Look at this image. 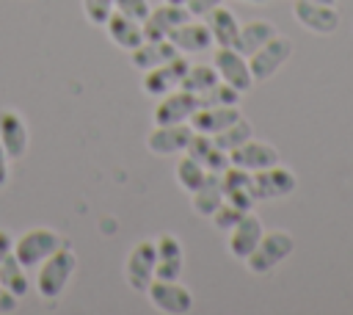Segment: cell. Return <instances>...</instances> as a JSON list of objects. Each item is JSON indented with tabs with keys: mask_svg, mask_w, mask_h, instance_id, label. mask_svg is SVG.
I'll return each mask as SVG.
<instances>
[{
	"mask_svg": "<svg viewBox=\"0 0 353 315\" xmlns=\"http://www.w3.org/2000/svg\"><path fill=\"white\" fill-rule=\"evenodd\" d=\"M77 271V254L69 246H58L50 257H44L39 262V274H36V290L44 301H55L63 287L69 285L72 274Z\"/></svg>",
	"mask_w": 353,
	"mask_h": 315,
	"instance_id": "cell-1",
	"label": "cell"
},
{
	"mask_svg": "<svg viewBox=\"0 0 353 315\" xmlns=\"http://www.w3.org/2000/svg\"><path fill=\"white\" fill-rule=\"evenodd\" d=\"M292 249H295V240L287 229H270V232H262L259 243L254 246V251L243 262L251 274L262 276V274L273 271L279 262H284L292 254Z\"/></svg>",
	"mask_w": 353,
	"mask_h": 315,
	"instance_id": "cell-2",
	"label": "cell"
},
{
	"mask_svg": "<svg viewBox=\"0 0 353 315\" xmlns=\"http://www.w3.org/2000/svg\"><path fill=\"white\" fill-rule=\"evenodd\" d=\"M58 246H63L61 235L50 227H33L28 232H22L17 240H14V257L25 265V268H36L44 257H50Z\"/></svg>",
	"mask_w": 353,
	"mask_h": 315,
	"instance_id": "cell-3",
	"label": "cell"
},
{
	"mask_svg": "<svg viewBox=\"0 0 353 315\" xmlns=\"http://www.w3.org/2000/svg\"><path fill=\"white\" fill-rule=\"evenodd\" d=\"M146 296L149 304L165 315H185L193 309V293L179 279H152Z\"/></svg>",
	"mask_w": 353,
	"mask_h": 315,
	"instance_id": "cell-4",
	"label": "cell"
},
{
	"mask_svg": "<svg viewBox=\"0 0 353 315\" xmlns=\"http://www.w3.org/2000/svg\"><path fill=\"white\" fill-rule=\"evenodd\" d=\"M290 58H292V41L276 33L268 44H262L254 55H248V66H251V77H254V83L273 77Z\"/></svg>",
	"mask_w": 353,
	"mask_h": 315,
	"instance_id": "cell-5",
	"label": "cell"
},
{
	"mask_svg": "<svg viewBox=\"0 0 353 315\" xmlns=\"http://www.w3.org/2000/svg\"><path fill=\"white\" fill-rule=\"evenodd\" d=\"M212 66H215L218 77H221L223 83H229L232 88H237L240 94H245V91L254 86L248 58H245L243 52H237L234 47H218V50L212 52Z\"/></svg>",
	"mask_w": 353,
	"mask_h": 315,
	"instance_id": "cell-6",
	"label": "cell"
},
{
	"mask_svg": "<svg viewBox=\"0 0 353 315\" xmlns=\"http://www.w3.org/2000/svg\"><path fill=\"white\" fill-rule=\"evenodd\" d=\"M251 174H254V196H256V202L284 199L298 188V177L281 163H273V166L251 171Z\"/></svg>",
	"mask_w": 353,
	"mask_h": 315,
	"instance_id": "cell-7",
	"label": "cell"
},
{
	"mask_svg": "<svg viewBox=\"0 0 353 315\" xmlns=\"http://www.w3.org/2000/svg\"><path fill=\"white\" fill-rule=\"evenodd\" d=\"M292 17L301 22L306 30L317 36H328L339 28V11L336 6H325L317 0H292Z\"/></svg>",
	"mask_w": 353,
	"mask_h": 315,
	"instance_id": "cell-8",
	"label": "cell"
},
{
	"mask_svg": "<svg viewBox=\"0 0 353 315\" xmlns=\"http://www.w3.org/2000/svg\"><path fill=\"white\" fill-rule=\"evenodd\" d=\"M154 265H157V249L154 240H141L132 246V251L127 254V265H124V276L127 285L138 293H143L149 287V282L154 279Z\"/></svg>",
	"mask_w": 353,
	"mask_h": 315,
	"instance_id": "cell-9",
	"label": "cell"
},
{
	"mask_svg": "<svg viewBox=\"0 0 353 315\" xmlns=\"http://www.w3.org/2000/svg\"><path fill=\"white\" fill-rule=\"evenodd\" d=\"M221 188H223V199L237 204L240 210H254L256 196H254V174L240 169V166H226L221 171Z\"/></svg>",
	"mask_w": 353,
	"mask_h": 315,
	"instance_id": "cell-10",
	"label": "cell"
},
{
	"mask_svg": "<svg viewBox=\"0 0 353 315\" xmlns=\"http://www.w3.org/2000/svg\"><path fill=\"white\" fill-rule=\"evenodd\" d=\"M196 111H199L196 94L179 88V91L163 94L152 116H154V124H182V122H190V116Z\"/></svg>",
	"mask_w": 353,
	"mask_h": 315,
	"instance_id": "cell-11",
	"label": "cell"
},
{
	"mask_svg": "<svg viewBox=\"0 0 353 315\" xmlns=\"http://www.w3.org/2000/svg\"><path fill=\"white\" fill-rule=\"evenodd\" d=\"M188 19H190L188 6H174V3L163 0V6L152 8L149 17L143 19V36L146 39H168L171 30H176Z\"/></svg>",
	"mask_w": 353,
	"mask_h": 315,
	"instance_id": "cell-12",
	"label": "cell"
},
{
	"mask_svg": "<svg viewBox=\"0 0 353 315\" xmlns=\"http://www.w3.org/2000/svg\"><path fill=\"white\" fill-rule=\"evenodd\" d=\"M193 135L190 122L185 124H157L149 135H146V146L154 155H179L188 149V141Z\"/></svg>",
	"mask_w": 353,
	"mask_h": 315,
	"instance_id": "cell-13",
	"label": "cell"
},
{
	"mask_svg": "<svg viewBox=\"0 0 353 315\" xmlns=\"http://www.w3.org/2000/svg\"><path fill=\"white\" fill-rule=\"evenodd\" d=\"M188 66H190L188 58H185V55H176L174 61L143 72V91L152 94V97H163V94L179 88V80H182V75L188 72Z\"/></svg>",
	"mask_w": 353,
	"mask_h": 315,
	"instance_id": "cell-14",
	"label": "cell"
},
{
	"mask_svg": "<svg viewBox=\"0 0 353 315\" xmlns=\"http://www.w3.org/2000/svg\"><path fill=\"white\" fill-rule=\"evenodd\" d=\"M262 232H265V227H262L259 216H256L254 210H248V213L229 229V243H226L229 254L237 257V260H245V257L254 251V246L259 243Z\"/></svg>",
	"mask_w": 353,
	"mask_h": 315,
	"instance_id": "cell-15",
	"label": "cell"
},
{
	"mask_svg": "<svg viewBox=\"0 0 353 315\" xmlns=\"http://www.w3.org/2000/svg\"><path fill=\"white\" fill-rule=\"evenodd\" d=\"M157 249V265H154V279H179L185 268V249L176 235L163 232L154 240Z\"/></svg>",
	"mask_w": 353,
	"mask_h": 315,
	"instance_id": "cell-16",
	"label": "cell"
},
{
	"mask_svg": "<svg viewBox=\"0 0 353 315\" xmlns=\"http://www.w3.org/2000/svg\"><path fill=\"white\" fill-rule=\"evenodd\" d=\"M229 163L240 166L245 171H259V169H268V166L279 163V152H276V146H270L265 141L248 138L245 144H240L237 149L229 152Z\"/></svg>",
	"mask_w": 353,
	"mask_h": 315,
	"instance_id": "cell-17",
	"label": "cell"
},
{
	"mask_svg": "<svg viewBox=\"0 0 353 315\" xmlns=\"http://www.w3.org/2000/svg\"><path fill=\"white\" fill-rule=\"evenodd\" d=\"M0 144L8 152L11 160L25 158V152H28V124L11 108H3L0 111Z\"/></svg>",
	"mask_w": 353,
	"mask_h": 315,
	"instance_id": "cell-18",
	"label": "cell"
},
{
	"mask_svg": "<svg viewBox=\"0 0 353 315\" xmlns=\"http://www.w3.org/2000/svg\"><path fill=\"white\" fill-rule=\"evenodd\" d=\"M168 41L182 52V55H199V52H207L212 47V33L204 22H196V19H188L182 22L176 30H171Z\"/></svg>",
	"mask_w": 353,
	"mask_h": 315,
	"instance_id": "cell-19",
	"label": "cell"
},
{
	"mask_svg": "<svg viewBox=\"0 0 353 315\" xmlns=\"http://www.w3.org/2000/svg\"><path fill=\"white\" fill-rule=\"evenodd\" d=\"M176 55H182V52L168 39H146L143 44H138L135 50H130V61L141 72H149L154 66H163V64L174 61Z\"/></svg>",
	"mask_w": 353,
	"mask_h": 315,
	"instance_id": "cell-20",
	"label": "cell"
},
{
	"mask_svg": "<svg viewBox=\"0 0 353 315\" xmlns=\"http://www.w3.org/2000/svg\"><path fill=\"white\" fill-rule=\"evenodd\" d=\"M105 28H108L110 41H113L116 47H121V50H135L138 44L146 41V36H143V22L127 17V14L116 11V8H113L110 17L105 19Z\"/></svg>",
	"mask_w": 353,
	"mask_h": 315,
	"instance_id": "cell-21",
	"label": "cell"
},
{
	"mask_svg": "<svg viewBox=\"0 0 353 315\" xmlns=\"http://www.w3.org/2000/svg\"><path fill=\"white\" fill-rule=\"evenodd\" d=\"M243 113L237 105H210V108H199L190 116V127L193 133H204V135H215L221 130H226L232 122H237Z\"/></svg>",
	"mask_w": 353,
	"mask_h": 315,
	"instance_id": "cell-22",
	"label": "cell"
},
{
	"mask_svg": "<svg viewBox=\"0 0 353 315\" xmlns=\"http://www.w3.org/2000/svg\"><path fill=\"white\" fill-rule=\"evenodd\" d=\"M190 158H196L207 171L212 174H221L226 166H229V152H223L212 135H204V133H193L190 141H188V149H185Z\"/></svg>",
	"mask_w": 353,
	"mask_h": 315,
	"instance_id": "cell-23",
	"label": "cell"
},
{
	"mask_svg": "<svg viewBox=\"0 0 353 315\" xmlns=\"http://www.w3.org/2000/svg\"><path fill=\"white\" fill-rule=\"evenodd\" d=\"M204 25L212 33V44H218V47H234L237 33H240V22H237L234 11H229L223 6H215L212 11L204 14Z\"/></svg>",
	"mask_w": 353,
	"mask_h": 315,
	"instance_id": "cell-24",
	"label": "cell"
},
{
	"mask_svg": "<svg viewBox=\"0 0 353 315\" xmlns=\"http://www.w3.org/2000/svg\"><path fill=\"white\" fill-rule=\"evenodd\" d=\"M276 25H270L268 19H251L245 25H240V33H237V41H234V50L243 52L245 58L254 55L262 44H268L273 36H276Z\"/></svg>",
	"mask_w": 353,
	"mask_h": 315,
	"instance_id": "cell-25",
	"label": "cell"
},
{
	"mask_svg": "<svg viewBox=\"0 0 353 315\" xmlns=\"http://www.w3.org/2000/svg\"><path fill=\"white\" fill-rule=\"evenodd\" d=\"M221 202H223V188H221V174H207V180L190 193V204H193V210L199 213V216H204V218H210L218 207H221Z\"/></svg>",
	"mask_w": 353,
	"mask_h": 315,
	"instance_id": "cell-26",
	"label": "cell"
},
{
	"mask_svg": "<svg viewBox=\"0 0 353 315\" xmlns=\"http://www.w3.org/2000/svg\"><path fill=\"white\" fill-rule=\"evenodd\" d=\"M0 285L6 290H11L17 298H22V296L30 293V279L25 276V265L14 257V251H8L3 257V262H0Z\"/></svg>",
	"mask_w": 353,
	"mask_h": 315,
	"instance_id": "cell-27",
	"label": "cell"
},
{
	"mask_svg": "<svg viewBox=\"0 0 353 315\" xmlns=\"http://www.w3.org/2000/svg\"><path fill=\"white\" fill-rule=\"evenodd\" d=\"M174 174H176L179 188L188 191V193H193V191L207 180L210 171H207L196 158H190L188 152H179V160H176V166H174Z\"/></svg>",
	"mask_w": 353,
	"mask_h": 315,
	"instance_id": "cell-28",
	"label": "cell"
},
{
	"mask_svg": "<svg viewBox=\"0 0 353 315\" xmlns=\"http://www.w3.org/2000/svg\"><path fill=\"white\" fill-rule=\"evenodd\" d=\"M218 80H221V77H218V72H215L212 64H190L188 72H185L182 80H179V88H185V91H190V94H199V91L210 88V86H215Z\"/></svg>",
	"mask_w": 353,
	"mask_h": 315,
	"instance_id": "cell-29",
	"label": "cell"
},
{
	"mask_svg": "<svg viewBox=\"0 0 353 315\" xmlns=\"http://www.w3.org/2000/svg\"><path fill=\"white\" fill-rule=\"evenodd\" d=\"M248 138H254V127L240 116L237 122H232L226 130H221V133H215L212 135V141L223 149V152H232V149H237L240 144H245Z\"/></svg>",
	"mask_w": 353,
	"mask_h": 315,
	"instance_id": "cell-30",
	"label": "cell"
},
{
	"mask_svg": "<svg viewBox=\"0 0 353 315\" xmlns=\"http://www.w3.org/2000/svg\"><path fill=\"white\" fill-rule=\"evenodd\" d=\"M196 99H199V108H210V105H237V102H240V91L232 88L229 83L218 80L215 86L199 91Z\"/></svg>",
	"mask_w": 353,
	"mask_h": 315,
	"instance_id": "cell-31",
	"label": "cell"
},
{
	"mask_svg": "<svg viewBox=\"0 0 353 315\" xmlns=\"http://www.w3.org/2000/svg\"><path fill=\"white\" fill-rule=\"evenodd\" d=\"M243 216H245V210H240L237 204H232V202H226V199H223V202H221V207H218V210H215L210 218H212V224H215L218 229L229 232V229H232V227H234V224H237Z\"/></svg>",
	"mask_w": 353,
	"mask_h": 315,
	"instance_id": "cell-32",
	"label": "cell"
},
{
	"mask_svg": "<svg viewBox=\"0 0 353 315\" xmlns=\"http://www.w3.org/2000/svg\"><path fill=\"white\" fill-rule=\"evenodd\" d=\"M83 11L91 25H105V19L113 11V0H83Z\"/></svg>",
	"mask_w": 353,
	"mask_h": 315,
	"instance_id": "cell-33",
	"label": "cell"
},
{
	"mask_svg": "<svg viewBox=\"0 0 353 315\" xmlns=\"http://www.w3.org/2000/svg\"><path fill=\"white\" fill-rule=\"evenodd\" d=\"M113 8L127 14V17H132V19H138V22H143L149 17V11H152L149 0H113Z\"/></svg>",
	"mask_w": 353,
	"mask_h": 315,
	"instance_id": "cell-34",
	"label": "cell"
},
{
	"mask_svg": "<svg viewBox=\"0 0 353 315\" xmlns=\"http://www.w3.org/2000/svg\"><path fill=\"white\" fill-rule=\"evenodd\" d=\"M215 6H223V0H188V11H190V17H204V14L212 11Z\"/></svg>",
	"mask_w": 353,
	"mask_h": 315,
	"instance_id": "cell-35",
	"label": "cell"
},
{
	"mask_svg": "<svg viewBox=\"0 0 353 315\" xmlns=\"http://www.w3.org/2000/svg\"><path fill=\"white\" fill-rule=\"evenodd\" d=\"M14 309H17V296L0 285V315H6V312H14Z\"/></svg>",
	"mask_w": 353,
	"mask_h": 315,
	"instance_id": "cell-36",
	"label": "cell"
},
{
	"mask_svg": "<svg viewBox=\"0 0 353 315\" xmlns=\"http://www.w3.org/2000/svg\"><path fill=\"white\" fill-rule=\"evenodd\" d=\"M8 174H11V158H8V152L0 144V188L8 182Z\"/></svg>",
	"mask_w": 353,
	"mask_h": 315,
	"instance_id": "cell-37",
	"label": "cell"
},
{
	"mask_svg": "<svg viewBox=\"0 0 353 315\" xmlns=\"http://www.w3.org/2000/svg\"><path fill=\"white\" fill-rule=\"evenodd\" d=\"M11 249H14V243H11V235H8L6 229H0V262H3V257H6Z\"/></svg>",
	"mask_w": 353,
	"mask_h": 315,
	"instance_id": "cell-38",
	"label": "cell"
},
{
	"mask_svg": "<svg viewBox=\"0 0 353 315\" xmlns=\"http://www.w3.org/2000/svg\"><path fill=\"white\" fill-rule=\"evenodd\" d=\"M165 3H174V6H188V0H165Z\"/></svg>",
	"mask_w": 353,
	"mask_h": 315,
	"instance_id": "cell-39",
	"label": "cell"
},
{
	"mask_svg": "<svg viewBox=\"0 0 353 315\" xmlns=\"http://www.w3.org/2000/svg\"><path fill=\"white\" fill-rule=\"evenodd\" d=\"M317 3H325V6H336V0H317Z\"/></svg>",
	"mask_w": 353,
	"mask_h": 315,
	"instance_id": "cell-40",
	"label": "cell"
},
{
	"mask_svg": "<svg viewBox=\"0 0 353 315\" xmlns=\"http://www.w3.org/2000/svg\"><path fill=\"white\" fill-rule=\"evenodd\" d=\"M243 3H268V0H243Z\"/></svg>",
	"mask_w": 353,
	"mask_h": 315,
	"instance_id": "cell-41",
	"label": "cell"
}]
</instances>
